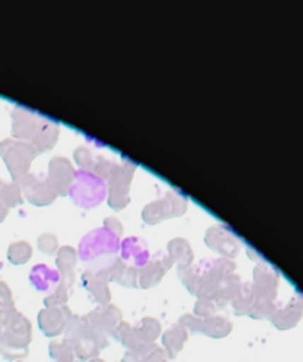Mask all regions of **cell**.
<instances>
[{"mask_svg": "<svg viewBox=\"0 0 303 362\" xmlns=\"http://www.w3.org/2000/svg\"><path fill=\"white\" fill-rule=\"evenodd\" d=\"M121 239L105 227L93 228L79 243V261L88 272H107L120 257Z\"/></svg>", "mask_w": 303, "mask_h": 362, "instance_id": "6da1fadb", "label": "cell"}, {"mask_svg": "<svg viewBox=\"0 0 303 362\" xmlns=\"http://www.w3.org/2000/svg\"><path fill=\"white\" fill-rule=\"evenodd\" d=\"M32 257V247L27 241H15L9 245L8 259L13 264H25Z\"/></svg>", "mask_w": 303, "mask_h": 362, "instance_id": "f546056e", "label": "cell"}, {"mask_svg": "<svg viewBox=\"0 0 303 362\" xmlns=\"http://www.w3.org/2000/svg\"><path fill=\"white\" fill-rule=\"evenodd\" d=\"M77 261H79V255H77V250L71 247H61L56 254V264L57 272H59L61 282L66 284L70 288L73 284V275H75V266H77Z\"/></svg>", "mask_w": 303, "mask_h": 362, "instance_id": "2e32d148", "label": "cell"}, {"mask_svg": "<svg viewBox=\"0 0 303 362\" xmlns=\"http://www.w3.org/2000/svg\"><path fill=\"white\" fill-rule=\"evenodd\" d=\"M59 139V127H57L54 122L43 118L40 119V125H37L36 132H34L32 139H30V145L36 148L37 153L47 152V150H52L54 145Z\"/></svg>", "mask_w": 303, "mask_h": 362, "instance_id": "5bb4252c", "label": "cell"}, {"mask_svg": "<svg viewBox=\"0 0 303 362\" xmlns=\"http://www.w3.org/2000/svg\"><path fill=\"white\" fill-rule=\"evenodd\" d=\"M71 310L64 307H45L43 310H40L37 314V325L42 329V332L45 336L54 337L59 336V334H64L66 330L68 321L71 320Z\"/></svg>", "mask_w": 303, "mask_h": 362, "instance_id": "ba28073f", "label": "cell"}, {"mask_svg": "<svg viewBox=\"0 0 303 362\" xmlns=\"http://www.w3.org/2000/svg\"><path fill=\"white\" fill-rule=\"evenodd\" d=\"M0 334H2V327H0Z\"/></svg>", "mask_w": 303, "mask_h": 362, "instance_id": "b9f144b4", "label": "cell"}, {"mask_svg": "<svg viewBox=\"0 0 303 362\" xmlns=\"http://www.w3.org/2000/svg\"><path fill=\"white\" fill-rule=\"evenodd\" d=\"M114 166H117V163H112V160L105 159V157L100 156V157H97V160H95V166L91 172L107 182L109 177H111V173H112V170H114Z\"/></svg>", "mask_w": 303, "mask_h": 362, "instance_id": "e575fe53", "label": "cell"}, {"mask_svg": "<svg viewBox=\"0 0 303 362\" xmlns=\"http://www.w3.org/2000/svg\"><path fill=\"white\" fill-rule=\"evenodd\" d=\"M11 119H13V136H15L16 139H20V141L30 143L37 125H40L42 116L37 115V112L29 111V109L16 107L11 111Z\"/></svg>", "mask_w": 303, "mask_h": 362, "instance_id": "7c38bea8", "label": "cell"}, {"mask_svg": "<svg viewBox=\"0 0 303 362\" xmlns=\"http://www.w3.org/2000/svg\"><path fill=\"white\" fill-rule=\"evenodd\" d=\"M23 202L22 189L16 182H2L0 180V204L4 207H15Z\"/></svg>", "mask_w": 303, "mask_h": 362, "instance_id": "4316f807", "label": "cell"}, {"mask_svg": "<svg viewBox=\"0 0 303 362\" xmlns=\"http://www.w3.org/2000/svg\"><path fill=\"white\" fill-rule=\"evenodd\" d=\"M73 160L77 163L79 170H90L91 172L95 166V160H97V157L93 156V152H91L90 146H79V148H75Z\"/></svg>", "mask_w": 303, "mask_h": 362, "instance_id": "1f68e13d", "label": "cell"}, {"mask_svg": "<svg viewBox=\"0 0 303 362\" xmlns=\"http://www.w3.org/2000/svg\"><path fill=\"white\" fill-rule=\"evenodd\" d=\"M187 209V200L179 194L177 191H168L162 198L150 202L148 206L143 207L141 218L145 223L155 225L161 221L168 220V218L182 216Z\"/></svg>", "mask_w": 303, "mask_h": 362, "instance_id": "5b68a950", "label": "cell"}, {"mask_svg": "<svg viewBox=\"0 0 303 362\" xmlns=\"http://www.w3.org/2000/svg\"><path fill=\"white\" fill-rule=\"evenodd\" d=\"M16 184L22 189L23 198H27L32 206L45 207L50 206L57 198L56 189L50 186V182L47 179H40L34 173H27L22 179L16 180Z\"/></svg>", "mask_w": 303, "mask_h": 362, "instance_id": "8992f818", "label": "cell"}, {"mask_svg": "<svg viewBox=\"0 0 303 362\" xmlns=\"http://www.w3.org/2000/svg\"><path fill=\"white\" fill-rule=\"evenodd\" d=\"M138 170V165L131 163V160H125L121 165L114 166L111 177H109L107 184H121V186H131L132 177H134V172Z\"/></svg>", "mask_w": 303, "mask_h": 362, "instance_id": "f1b7e54d", "label": "cell"}, {"mask_svg": "<svg viewBox=\"0 0 303 362\" xmlns=\"http://www.w3.org/2000/svg\"><path fill=\"white\" fill-rule=\"evenodd\" d=\"M138 272L139 269L131 268V266L125 264L120 257L117 259V262L107 269L109 279L118 282V284L125 286V288H139L138 286Z\"/></svg>", "mask_w": 303, "mask_h": 362, "instance_id": "d6986e66", "label": "cell"}, {"mask_svg": "<svg viewBox=\"0 0 303 362\" xmlns=\"http://www.w3.org/2000/svg\"><path fill=\"white\" fill-rule=\"evenodd\" d=\"M154 346H155L154 343H152V344L141 343V344H138V346L131 348V350L125 354L124 362H143V358L146 357V354H148V351L152 350Z\"/></svg>", "mask_w": 303, "mask_h": 362, "instance_id": "d590c367", "label": "cell"}, {"mask_svg": "<svg viewBox=\"0 0 303 362\" xmlns=\"http://www.w3.org/2000/svg\"><path fill=\"white\" fill-rule=\"evenodd\" d=\"M206 243L223 255H234L237 252L232 234L223 227H210L206 234Z\"/></svg>", "mask_w": 303, "mask_h": 362, "instance_id": "e0dca14e", "label": "cell"}, {"mask_svg": "<svg viewBox=\"0 0 303 362\" xmlns=\"http://www.w3.org/2000/svg\"><path fill=\"white\" fill-rule=\"evenodd\" d=\"M68 194L83 209H93L107 198V182L90 170H77Z\"/></svg>", "mask_w": 303, "mask_h": 362, "instance_id": "3957f363", "label": "cell"}, {"mask_svg": "<svg viewBox=\"0 0 303 362\" xmlns=\"http://www.w3.org/2000/svg\"><path fill=\"white\" fill-rule=\"evenodd\" d=\"M213 262L214 261H209V259H203V261L196 262V264H189L186 266V268H179V275H180V280H182V284L186 286L193 295L196 293V289H198L200 282H202L203 276L207 275V272L213 268Z\"/></svg>", "mask_w": 303, "mask_h": 362, "instance_id": "ac0fdd59", "label": "cell"}, {"mask_svg": "<svg viewBox=\"0 0 303 362\" xmlns=\"http://www.w3.org/2000/svg\"><path fill=\"white\" fill-rule=\"evenodd\" d=\"M172 264L173 262L170 261V257L166 254L158 252V254L152 255V259H150V261L138 272L139 288L150 289L154 288V286H158Z\"/></svg>", "mask_w": 303, "mask_h": 362, "instance_id": "9c48e42d", "label": "cell"}, {"mask_svg": "<svg viewBox=\"0 0 303 362\" xmlns=\"http://www.w3.org/2000/svg\"><path fill=\"white\" fill-rule=\"evenodd\" d=\"M64 343L70 344L77 357L88 361L107 346V336L95 332L84 316H71L64 330Z\"/></svg>", "mask_w": 303, "mask_h": 362, "instance_id": "7a4b0ae2", "label": "cell"}, {"mask_svg": "<svg viewBox=\"0 0 303 362\" xmlns=\"http://www.w3.org/2000/svg\"><path fill=\"white\" fill-rule=\"evenodd\" d=\"M120 259L125 264L131 266V268L141 269L152 259V254H150L148 245H146L145 239L131 235V238L121 239Z\"/></svg>", "mask_w": 303, "mask_h": 362, "instance_id": "30bf717a", "label": "cell"}, {"mask_svg": "<svg viewBox=\"0 0 303 362\" xmlns=\"http://www.w3.org/2000/svg\"><path fill=\"white\" fill-rule=\"evenodd\" d=\"M84 320L88 321V325L95 330V332L102 334V336H107L112 330L117 329L121 323L124 316H121V310L112 303H105V305L95 307L91 313H88L84 316Z\"/></svg>", "mask_w": 303, "mask_h": 362, "instance_id": "52a82bcc", "label": "cell"}, {"mask_svg": "<svg viewBox=\"0 0 303 362\" xmlns=\"http://www.w3.org/2000/svg\"><path fill=\"white\" fill-rule=\"evenodd\" d=\"M93 362H104V361H98V358H95V361Z\"/></svg>", "mask_w": 303, "mask_h": 362, "instance_id": "60d3db41", "label": "cell"}, {"mask_svg": "<svg viewBox=\"0 0 303 362\" xmlns=\"http://www.w3.org/2000/svg\"><path fill=\"white\" fill-rule=\"evenodd\" d=\"M131 186H121V184H107V200L109 207L114 211H121L131 202Z\"/></svg>", "mask_w": 303, "mask_h": 362, "instance_id": "cb8c5ba5", "label": "cell"}, {"mask_svg": "<svg viewBox=\"0 0 303 362\" xmlns=\"http://www.w3.org/2000/svg\"><path fill=\"white\" fill-rule=\"evenodd\" d=\"M102 227H105L107 230H111L112 234H117L118 238L124 234V225H121V221L118 220V218H114V216L105 218V221H104V225H102Z\"/></svg>", "mask_w": 303, "mask_h": 362, "instance_id": "74e56055", "label": "cell"}, {"mask_svg": "<svg viewBox=\"0 0 303 362\" xmlns=\"http://www.w3.org/2000/svg\"><path fill=\"white\" fill-rule=\"evenodd\" d=\"M27 346L29 344L20 341L18 337L8 334L6 330H2V334H0V351L8 358H16L27 355Z\"/></svg>", "mask_w": 303, "mask_h": 362, "instance_id": "603a6c76", "label": "cell"}, {"mask_svg": "<svg viewBox=\"0 0 303 362\" xmlns=\"http://www.w3.org/2000/svg\"><path fill=\"white\" fill-rule=\"evenodd\" d=\"M214 309H216V305H214L213 300L200 298L198 302H196V307H195V316H198V317H202V320H206V317L213 316Z\"/></svg>", "mask_w": 303, "mask_h": 362, "instance_id": "8d00e7d4", "label": "cell"}, {"mask_svg": "<svg viewBox=\"0 0 303 362\" xmlns=\"http://www.w3.org/2000/svg\"><path fill=\"white\" fill-rule=\"evenodd\" d=\"M73 177H75V170H73V165L70 163V159L61 156L50 159L49 177H47V180H49L50 186L56 189L57 194H68V189H70Z\"/></svg>", "mask_w": 303, "mask_h": 362, "instance_id": "8fae6325", "label": "cell"}, {"mask_svg": "<svg viewBox=\"0 0 303 362\" xmlns=\"http://www.w3.org/2000/svg\"><path fill=\"white\" fill-rule=\"evenodd\" d=\"M36 156V148L27 141H20V139H4V141H0V157L6 160V166H8L15 182L29 173L30 163H32Z\"/></svg>", "mask_w": 303, "mask_h": 362, "instance_id": "277c9868", "label": "cell"}, {"mask_svg": "<svg viewBox=\"0 0 303 362\" xmlns=\"http://www.w3.org/2000/svg\"><path fill=\"white\" fill-rule=\"evenodd\" d=\"M8 211H9L8 207H4L2 204H0V223L6 220V216H8Z\"/></svg>", "mask_w": 303, "mask_h": 362, "instance_id": "ab89813d", "label": "cell"}, {"mask_svg": "<svg viewBox=\"0 0 303 362\" xmlns=\"http://www.w3.org/2000/svg\"><path fill=\"white\" fill-rule=\"evenodd\" d=\"M230 323L225 317H218V316H210L202 320V327H200V332L207 334V336L213 337H223L227 336V332L230 330Z\"/></svg>", "mask_w": 303, "mask_h": 362, "instance_id": "83f0119b", "label": "cell"}, {"mask_svg": "<svg viewBox=\"0 0 303 362\" xmlns=\"http://www.w3.org/2000/svg\"><path fill=\"white\" fill-rule=\"evenodd\" d=\"M29 280L36 291L47 293V295H49V293L61 282V276L59 272L50 268L49 264H36L30 269Z\"/></svg>", "mask_w": 303, "mask_h": 362, "instance_id": "9a60e30c", "label": "cell"}, {"mask_svg": "<svg viewBox=\"0 0 303 362\" xmlns=\"http://www.w3.org/2000/svg\"><path fill=\"white\" fill-rule=\"evenodd\" d=\"M50 355H52L54 361L57 362H73V350L68 343H59V341H52L50 343Z\"/></svg>", "mask_w": 303, "mask_h": 362, "instance_id": "d6a6232c", "label": "cell"}, {"mask_svg": "<svg viewBox=\"0 0 303 362\" xmlns=\"http://www.w3.org/2000/svg\"><path fill=\"white\" fill-rule=\"evenodd\" d=\"M134 329L138 332V337L141 343L152 344L158 339L159 334H161V323L158 320H154V317H145V320L139 321Z\"/></svg>", "mask_w": 303, "mask_h": 362, "instance_id": "d4e9b609", "label": "cell"}, {"mask_svg": "<svg viewBox=\"0 0 303 362\" xmlns=\"http://www.w3.org/2000/svg\"><path fill=\"white\" fill-rule=\"evenodd\" d=\"M187 339V330L182 325H173L162 334V346L170 357H175L182 350L184 343Z\"/></svg>", "mask_w": 303, "mask_h": 362, "instance_id": "7402d4cb", "label": "cell"}, {"mask_svg": "<svg viewBox=\"0 0 303 362\" xmlns=\"http://www.w3.org/2000/svg\"><path fill=\"white\" fill-rule=\"evenodd\" d=\"M68 296H70V288L63 282L56 286L49 295H45V305L47 307H64L68 302Z\"/></svg>", "mask_w": 303, "mask_h": 362, "instance_id": "4dcf8cb0", "label": "cell"}, {"mask_svg": "<svg viewBox=\"0 0 303 362\" xmlns=\"http://www.w3.org/2000/svg\"><path fill=\"white\" fill-rule=\"evenodd\" d=\"M37 248L47 255H56L57 250H59V241L54 234L50 232H45L37 238Z\"/></svg>", "mask_w": 303, "mask_h": 362, "instance_id": "836d02e7", "label": "cell"}, {"mask_svg": "<svg viewBox=\"0 0 303 362\" xmlns=\"http://www.w3.org/2000/svg\"><path fill=\"white\" fill-rule=\"evenodd\" d=\"M2 330H6V332L11 334V336L18 337L20 341H23V343L27 344L32 339V327H30V321L27 320L22 313H18V310L9 317V321L6 323V327Z\"/></svg>", "mask_w": 303, "mask_h": 362, "instance_id": "44dd1931", "label": "cell"}, {"mask_svg": "<svg viewBox=\"0 0 303 362\" xmlns=\"http://www.w3.org/2000/svg\"><path fill=\"white\" fill-rule=\"evenodd\" d=\"M109 279L107 272H84L83 273V284L88 289L91 296L95 298V302L98 305H105V303H111V289H109Z\"/></svg>", "mask_w": 303, "mask_h": 362, "instance_id": "4fadbf2b", "label": "cell"}, {"mask_svg": "<svg viewBox=\"0 0 303 362\" xmlns=\"http://www.w3.org/2000/svg\"><path fill=\"white\" fill-rule=\"evenodd\" d=\"M143 362H166V351L162 350V348L154 346L148 354H146V357L143 358Z\"/></svg>", "mask_w": 303, "mask_h": 362, "instance_id": "f35d334b", "label": "cell"}, {"mask_svg": "<svg viewBox=\"0 0 303 362\" xmlns=\"http://www.w3.org/2000/svg\"><path fill=\"white\" fill-rule=\"evenodd\" d=\"M168 257L172 262H177L179 268L193 264V248L184 238H175L168 243Z\"/></svg>", "mask_w": 303, "mask_h": 362, "instance_id": "ffe728a7", "label": "cell"}, {"mask_svg": "<svg viewBox=\"0 0 303 362\" xmlns=\"http://www.w3.org/2000/svg\"><path fill=\"white\" fill-rule=\"evenodd\" d=\"M16 313L15 302H13L11 289L6 282L0 280V327L4 329L6 323L9 321V317Z\"/></svg>", "mask_w": 303, "mask_h": 362, "instance_id": "484cf974", "label": "cell"}]
</instances>
